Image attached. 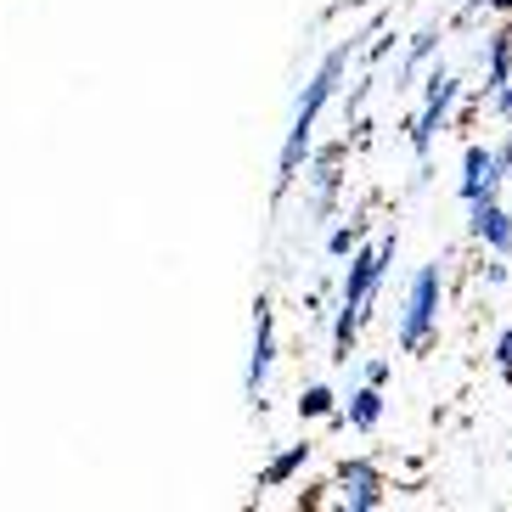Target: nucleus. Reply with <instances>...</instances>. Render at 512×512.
Here are the masks:
<instances>
[{
	"mask_svg": "<svg viewBox=\"0 0 512 512\" xmlns=\"http://www.w3.org/2000/svg\"><path fill=\"white\" fill-rule=\"evenodd\" d=\"M372 34H377V17L366 23L361 34H349L344 46H332L327 57H321L316 74L304 79V96H299V107H293V124H287V136H282V158H276V197L304 175L310 152H316V124H321V113H327V102L338 96L344 74H349V51L361 46V40H372Z\"/></svg>",
	"mask_w": 512,
	"mask_h": 512,
	"instance_id": "obj_1",
	"label": "nucleus"
},
{
	"mask_svg": "<svg viewBox=\"0 0 512 512\" xmlns=\"http://www.w3.org/2000/svg\"><path fill=\"white\" fill-rule=\"evenodd\" d=\"M394 254H400V231H383L377 242H361L349 254V271L338 282V316H332V361L338 366H349V355H355V338H361L366 316H372L377 287L389 276Z\"/></svg>",
	"mask_w": 512,
	"mask_h": 512,
	"instance_id": "obj_2",
	"label": "nucleus"
},
{
	"mask_svg": "<svg viewBox=\"0 0 512 512\" xmlns=\"http://www.w3.org/2000/svg\"><path fill=\"white\" fill-rule=\"evenodd\" d=\"M439 310H445V265H439V259H428V265H417V276L406 282L400 321H394V338H400V349H406V355H422V349L434 344Z\"/></svg>",
	"mask_w": 512,
	"mask_h": 512,
	"instance_id": "obj_3",
	"label": "nucleus"
},
{
	"mask_svg": "<svg viewBox=\"0 0 512 512\" xmlns=\"http://www.w3.org/2000/svg\"><path fill=\"white\" fill-rule=\"evenodd\" d=\"M456 102H462V79L451 74V68H428V79H422V107L417 119H411V152L417 158H428L439 141V130L451 124Z\"/></svg>",
	"mask_w": 512,
	"mask_h": 512,
	"instance_id": "obj_4",
	"label": "nucleus"
},
{
	"mask_svg": "<svg viewBox=\"0 0 512 512\" xmlns=\"http://www.w3.org/2000/svg\"><path fill=\"white\" fill-rule=\"evenodd\" d=\"M332 490H338V507H344V512H377L383 501H389V479H383V467L366 462V456H344Z\"/></svg>",
	"mask_w": 512,
	"mask_h": 512,
	"instance_id": "obj_5",
	"label": "nucleus"
},
{
	"mask_svg": "<svg viewBox=\"0 0 512 512\" xmlns=\"http://www.w3.org/2000/svg\"><path fill=\"white\" fill-rule=\"evenodd\" d=\"M271 366H276V310H271V299L259 293V299H254V355H248V377H242L248 400H259V394H265Z\"/></svg>",
	"mask_w": 512,
	"mask_h": 512,
	"instance_id": "obj_6",
	"label": "nucleus"
},
{
	"mask_svg": "<svg viewBox=\"0 0 512 512\" xmlns=\"http://www.w3.org/2000/svg\"><path fill=\"white\" fill-rule=\"evenodd\" d=\"M344 152L349 141H327V147L310 152V164H304V181L316 192V214H332L338 209V186H344Z\"/></svg>",
	"mask_w": 512,
	"mask_h": 512,
	"instance_id": "obj_7",
	"label": "nucleus"
},
{
	"mask_svg": "<svg viewBox=\"0 0 512 512\" xmlns=\"http://www.w3.org/2000/svg\"><path fill=\"white\" fill-rule=\"evenodd\" d=\"M501 186H507V175H501V158L496 147H473L462 152V181H456V197L462 203H479V197H501Z\"/></svg>",
	"mask_w": 512,
	"mask_h": 512,
	"instance_id": "obj_8",
	"label": "nucleus"
},
{
	"mask_svg": "<svg viewBox=\"0 0 512 512\" xmlns=\"http://www.w3.org/2000/svg\"><path fill=\"white\" fill-rule=\"evenodd\" d=\"M467 231L473 242H484V254H512V214L501 209V197L467 203Z\"/></svg>",
	"mask_w": 512,
	"mask_h": 512,
	"instance_id": "obj_9",
	"label": "nucleus"
},
{
	"mask_svg": "<svg viewBox=\"0 0 512 512\" xmlns=\"http://www.w3.org/2000/svg\"><path fill=\"white\" fill-rule=\"evenodd\" d=\"M501 85H512V23L484 40V96H496Z\"/></svg>",
	"mask_w": 512,
	"mask_h": 512,
	"instance_id": "obj_10",
	"label": "nucleus"
},
{
	"mask_svg": "<svg viewBox=\"0 0 512 512\" xmlns=\"http://www.w3.org/2000/svg\"><path fill=\"white\" fill-rule=\"evenodd\" d=\"M338 411H344V428H355V434H372L377 422H383V389H377V383H361V389L349 394Z\"/></svg>",
	"mask_w": 512,
	"mask_h": 512,
	"instance_id": "obj_11",
	"label": "nucleus"
},
{
	"mask_svg": "<svg viewBox=\"0 0 512 512\" xmlns=\"http://www.w3.org/2000/svg\"><path fill=\"white\" fill-rule=\"evenodd\" d=\"M439 40H445V29H439V23H428V29H417V34H411V40H406V57H400V79L422 74V68L434 62Z\"/></svg>",
	"mask_w": 512,
	"mask_h": 512,
	"instance_id": "obj_12",
	"label": "nucleus"
},
{
	"mask_svg": "<svg viewBox=\"0 0 512 512\" xmlns=\"http://www.w3.org/2000/svg\"><path fill=\"white\" fill-rule=\"evenodd\" d=\"M304 462H310V439H304V445H287L282 456H271V462H265V473H259V484H265V490H276V484L299 479Z\"/></svg>",
	"mask_w": 512,
	"mask_h": 512,
	"instance_id": "obj_13",
	"label": "nucleus"
},
{
	"mask_svg": "<svg viewBox=\"0 0 512 512\" xmlns=\"http://www.w3.org/2000/svg\"><path fill=\"white\" fill-rule=\"evenodd\" d=\"M361 237H366V214H355L349 226H332V231H327V254H332V259H349L355 248H361Z\"/></svg>",
	"mask_w": 512,
	"mask_h": 512,
	"instance_id": "obj_14",
	"label": "nucleus"
},
{
	"mask_svg": "<svg viewBox=\"0 0 512 512\" xmlns=\"http://www.w3.org/2000/svg\"><path fill=\"white\" fill-rule=\"evenodd\" d=\"M332 411H338V394H332L327 383H310V389L299 394V417L316 422V417H332Z\"/></svg>",
	"mask_w": 512,
	"mask_h": 512,
	"instance_id": "obj_15",
	"label": "nucleus"
},
{
	"mask_svg": "<svg viewBox=\"0 0 512 512\" xmlns=\"http://www.w3.org/2000/svg\"><path fill=\"white\" fill-rule=\"evenodd\" d=\"M490 366H496L501 383H512V327L496 332V344H490Z\"/></svg>",
	"mask_w": 512,
	"mask_h": 512,
	"instance_id": "obj_16",
	"label": "nucleus"
},
{
	"mask_svg": "<svg viewBox=\"0 0 512 512\" xmlns=\"http://www.w3.org/2000/svg\"><path fill=\"white\" fill-rule=\"evenodd\" d=\"M490 107H496V119H501V124H512V85H501V91L490 96Z\"/></svg>",
	"mask_w": 512,
	"mask_h": 512,
	"instance_id": "obj_17",
	"label": "nucleus"
},
{
	"mask_svg": "<svg viewBox=\"0 0 512 512\" xmlns=\"http://www.w3.org/2000/svg\"><path fill=\"white\" fill-rule=\"evenodd\" d=\"M394 51V34H372V46H366V62H383Z\"/></svg>",
	"mask_w": 512,
	"mask_h": 512,
	"instance_id": "obj_18",
	"label": "nucleus"
},
{
	"mask_svg": "<svg viewBox=\"0 0 512 512\" xmlns=\"http://www.w3.org/2000/svg\"><path fill=\"white\" fill-rule=\"evenodd\" d=\"M361 383H377V389H383V383H389V361H366L361 366Z\"/></svg>",
	"mask_w": 512,
	"mask_h": 512,
	"instance_id": "obj_19",
	"label": "nucleus"
},
{
	"mask_svg": "<svg viewBox=\"0 0 512 512\" xmlns=\"http://www.w3.org/2000/svg\"><path fill=\"white\" fill-rule=\"evenodd\" d=\"M501 259H507V254H496L490 265H484V282H490V287H501V282H507V265H501Z\"/></svg>",
	"mask_w": 512,
	"mask_h": 512,
	"instance_id": "obj_20",
	"label": "nucleus"
},
{
	"mask_svg": "<svg viewBox=\"0 0 512 512\" xmlns=\"http://www.w3.org/2000/svg\"><path fill=\"white\" fill-rule=\"evenodd\" d=\"M496 158H501V175H507V181H512V130H507V141H501V147H496Z\"/></svg>",
	"mask_w": 512,
	"mask_h": 512,
	"instance_id": "obj_21",
	"label": "nucleus"
},
{
	"mask_svg": "<svg viewBox=\"0 0 512 512\" xmlns=\"http://www.w3.org/2000/svg\"><path fill=\"white\" fill-rule=\"evenodd\" d=\"M484 12H501V17H512V0H484Z\"/></svg>",
	"mask_w": 512,
	"mask_h": 512,
	"instance_id": "obj_22",
	"label": "nucleus"
}]
</instances>
